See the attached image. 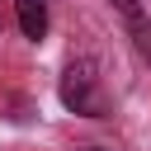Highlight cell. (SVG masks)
<instances>
[{
	"instance_id": "3",
	"label": "cell",
	"mask_w": 151,
	"mask_h": 151,
	"mask_svg": "<svg viewBox=\"0 0 151 151\" xmlns=\"http://www.w3.org/2000/svg\"><path fill=\"white\" fill-rule=\"evenodd\" d=\"M14 14H19V28L24 38H42L47 33V0H14Z\"/></svg>"
},
{
	"instance_id": "1",
	"label": "cell",
	"mask_w": 151,
	"mask_h": 151,
	"mask_svg": "<svg viewBox=\"0 0 151 151\" xmlns=\"http://www.w3.org/2000/svg\"><path fill=\"white\" fill-rule=\"evenodd\" d=\"M61 104L71 113H85V118H99L104 113V99H99V76H94V61L80 57L61 71Z\"/></svg>"
},
{
	"instance_id": "4",
	"label": "cell",
	"mask_w": 151,
	"mask_h": 151,
	"mask_svg": "<svg viewBox=\"0 0 151 151\" xmlns=\"http://www.w3.org/2000/svg\"><path fill=\"white\" fill-rule=\"evenodd\" d=\"M85 151H104V146H85Z\"/></svg>"
},
{
	"instance_id": "2",
	"label": "cell",
	"mask_w": 151,
	"mask_h": 151,
	"mask_svg": "<svg viewBox=\"0 0 151 151\" xmlns=\"http://www.w3.org/2000/svg\"><path fill=\"white\" fill-rule=\"evenodd\" d=\"M113 9L123 14V24H127V33H132L137 52H142V57H151V19H146V9H142L137 0H113Z\"/></svg>"
}]
</instances>
